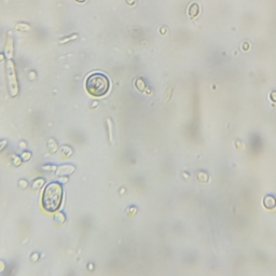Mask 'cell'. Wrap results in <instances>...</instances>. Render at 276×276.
<instances>
[{"label":"cell","instance_id":"cell-2","mask_svg":"<svg viewBox=\"0 0 276 276\" xmlns=\"http://www.w3.org/2000/svg\"><path fill=\"white\" fill-rule=\"evenodd\" d=\"M86 91L92 96H104L109 90V80L105 74L100 72H94L87 77L85 82Z\"/></svg>","mask_w":276,"mask_h":276},{"label":"cell","instance_id":"cell-1","mask_svg":"<svg viewBox=\"0 0 276 276\" xmlns=\"http://www.w3.org/2000/svg\"><path fill=\"white\" fill-rule=\"evenodd\" d=\"M63 188L57 182L49 183L44 188L42 195V206L50 212H56L62 204Z\"/></svg>","mask_w":276,"mask_h":276},{"label":"cell","instance_id":"cell-3","mask_svg":"<svg viewBox=\"0 0 276 276\" xmlns=\"http://www.w3.org/2000/svg\"><path fill=\"white\" fill-rule=\"evenodd\" d=\"M189 16L190 18H194V17H196L197 15H199V13H200V5H197V3H192V5L189 7Z\"/></svg>","mask_w":276,"mask_h":276}]
</instances>
